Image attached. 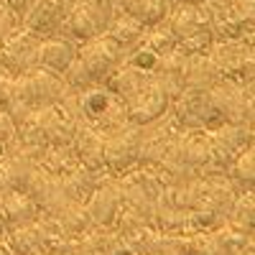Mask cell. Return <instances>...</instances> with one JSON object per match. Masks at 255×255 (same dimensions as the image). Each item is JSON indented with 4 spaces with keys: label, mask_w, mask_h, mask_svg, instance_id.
Returning <instances> with one entry per match:
<instances>
[{
    "label": "cell",
    "mask_w": 255,
    "mask_h": 255,
    "mask_svg": "<svg viewBox=\"0 0 255 255\" xmlns=\"http://www.w3.org/2000/svg\"><path fill=\"white\" fill-rule=\"evenodd\" d=\"M13 90H15V100H20L26 108L44 110V108L64 102L69 84L64 82L56 72H51L46 67H36L26 74H18Z\"/></svg>",
    "instance_id": "cell-1"
},
{
    "label": "cell",
    "mask_w": 255,
    "mask_h": 255,
    "mask_svg": "<svg viewBox=\"0 0 255 255\" xmlns=\"http://www.w3.org/2000/svg\"><path fill=\"white\" fill-rule=\"evenodd\" d=\"M110 20H113L110 0H74L61 26L72 33V38L84 44L95 36L108 33Z\"/></svg>",
    "instance_id": "cell-2"
},
{
    "label": "cell",
    "mask_w": 255,
    "mask_h": 255,
    "mask_svg": "<svg viewBox=\"0 0 255 255\" xmlns=\"http://www.w3.org/2000/svg\"><path fill=\"white\" fill-rule=\"evenodd\" d=\"M38 49H41V38L31 31H15L5 41H0V64L3 69L13 77L26 74L36 67H41L38 61Z\"/></svg>",
    "instance_id": "cell-3"
},
{
    "label": "cell",
    "mask_w": 255,
    "mask_h": 255,
    "mask_svg": "<svg viewBox=\"0 0 255 255\" xmlns=\"http://www.w3.org/2000/svg\"><path fill=\"white\" fill-rule=\"evenodd\" d=\"M120 56H123V46H118L108 33L84 41V46L77 49V59H79L82 67L87 69L92 82L108 79L120 64Z\"/></svg>",
    "instance_id": "cell-4"
},
{
    "label": "cell",
    "mask_w": 255,
    "mask_h": 255,
    "mask_svg": "<svg viewBox=\"0 0 255 255\" xmlns=\"http://www.w3.org/2000/svg\"><path fill=\"white\" fill-rule=\"evenodd\" d=\"M74 0H36L23 15V26L26 31L36 33L38 38H49L54 31L61 28L64 18H67L69 8Z\"/></svg>",
    "instance_id": "cell-5"
},
{
    "label": "cell",
    "mask_w": 255,
    "mask_h": 255,
    "mask_svg": "<svg viewBox=\"0 0 255 255\" xmlns=\"http://www.w3.org/2000/svg\"><path fill=\"white\" fill-rule=\"evenodd\" d=\"M36 118V125L44 140L54 148H69L74 143V135H77V123L74 118L67 113V110H59V105H51V108H44V110H36L33 113Z\"/></svg>",
    "instance_id": "cell-6"
},
{
    "label": "cell",
    "mask_w": 255,
    "mask_h": 255,
    "mask_svg": "<svg viewBox=\"0 0 255 255\" xmlns=\"http://www.w3.org/2000/svg\"><path fill=\"white\" fill-rule=\"evenodd\" d=\"M26 194L38 204V209H46V212H54L59 209L64 202H67V191H64V181L61 176L51 174V171H41L36 168L28 186H26Z\"/></svg>",
    "instance_id": "cell-7"
},
{
    "label": "cell",
    "mask_w": 255,
    "mask_h": 255,
    "mask_svg": "<svg viewBox=\"0 0 255 255\" xmlns=\"http://www.w3.org/2000/svg\"><path fill=\"white\" fill-rule=\"evenodd\" d=\"M163 108H166V92L161 87H156V84H143L138 92H133L125 100L128 118L138 125L156 120L163 113Z\"/></svg>",
    "instance_id": "cell-8"
},
{
    "label": "cell",
    "mask_w": 255,
    "mask_h": 255,
    "mask_svg": "<svg viewBox=\"0 0 255 255\" xmlns=\"http://www.w3.org/2000/svg\"><path fill=\"white\" fill-rule=\"evenodd\" d=\"M84 207H87V215H90V220H92L95 227H110L118 220V215H120L123 191L118 186H113V184L97 186Z\"/></svg>",
    "instance_id": "cell-9"
},
{
    "label": "cell",
    "mask_w": 255,
    "mask_h": 255,
    "mask_svg": "<svg viewBox=\"0 0 255 255\" xmlns=\"http://www.w3.org/2000/svg\"><path fill=\"white\" fill-rule=\"evenodd\" d=\"M138 145H140V138L133 128H118L113 135L105 138V166L115 168V171H123L128 168L135 156H138Z\"/></svg>",
    "instance_id": "cell-10"
},
{
    "label": "cell",
    "mask_w": 255,
    "mask_h": 255,
    "mask_svg": "<svg viewBox=\"0 0 255 255\" xmlns=\"http://www.w3.org/2000/svg\"><path fill=\"white\" fill-rule=\"evenodd\" d=\"M0 217L5 227H23L38 220V204L26 191H0Z\"/></svg>",
    "instance_id": "cell-11"
},
{
    "label": "cell",
    "mask_w": 255,
    "mask_h": 255,
    "mask_svg": "<svg viewBox=\"0 0 255 255\" xmlns=\"http://www.w3.org/2000/svg\"><path fill=\"white\" fill-rule=\"evenodd\" d=\"M36 168L26 153H5L0 158V191H26Z\"/></svg>",
    "instance_id": "cell-12"
},
{
    "label": "cell",
    "mask_w": 255,
    "mask_h": 255,
    "mask_svg": "<svg viewBox=\"0 0 255 255\" xmlns=\"http://www.w3.org/2000/svg\"><path fill=\"white\" fill-rule=\"evenodd\" d=\"M74 151L77 158L84 168L90 171H100L105 166V135L100 130H92V128H77L74 135Z\"/></svg>",
    "instance_id": "cell-13"
},
{
    "label": "cell",
    "mask_w": 255,
    "mask_h": 255,
    "mask_svg": "<svg viewBox=\"0 0 255 255\" xmlns=\"http://www.w3.org/2000/svg\"><path fill=\"white\" fill-rule=\"evenodd\" d=\"M77 59V46L72 41H64V38H41V49H38V61L41 67H46L51 72H67L72 67V61Z\"/></svg>",
    "instance_id": "cell-14"
},
{
    "label": "cell",
    "mask_w": 255,
    "mask_h": 255,
    "mask_svg": "<svg viewBox=\"0 0 255 255\" xmlns=\"http://www.w3.org/2000/svg\"><path fill=\"white\" fill-rule=\"evenodd\" d=\"M5 240L15 255H36L41 250H46V238H44V230H41L38 222L13 227L10 235L5 232Z\"/></svg>",
    "instance_id": "cell-15"
},
{
    "label": "cell",
    "mask_w": 255,
    "mask_h": 255,
    "mask_svg": "<svg viewBox=\"0 0 255 255\" xmlns=\"http://www.w3.org/2000/svg\"><path fill=\"white\" fill-rule=\"evenodd\" d=\"M49 215H54L56 222L64 227V232H69V235H82V232H87L92 227L87 207H84L82 202H74V199H67L59 209L49 212Z\"/></svg>",
    "instance_id": "cell-16"
},
{
    "label": "cell",
    "mask_w": 255,
    "mask_h": 255,
    "mask_svg": "<svg viewBox=\"0 0 255 255\" xmlns=\"http://www.w3.org/2000/svg\"><path fill=\"white\" fill-rule=\"evenodd\" d=\"M64 181V191H67V197L74 199V202H87L92 197V191L97 189V181H95V171H90V168H74V171H69L67 176H61Z\"/></svg>",
    "instance_id": "cell-17"
},
{
    "label": "cell",
    "mask_w": 255,
    "mask_h": 255,
    "mask_svg": "<svg viewBox=\"0 0 255 255\" xmlns=\"http://www.w3.org/2000/svg\"><path fill=\"white\" fill-rule=\"evenodd\" d=\"M168 5L166 0H128L125 3V13L135 18L140 26H156L163 20Z\"/></svg>",
    "instance_id": "cell-18"
},
{
    "label": "cell",
    "mask_w": 255,
    "mask_h": 255,
    "mask_svg": "<svg viewBox=\"0 0 255 255\" xmlns=\"http://www.w3.org/2000/svg\"><path fill=\"white\" fill-rule=\"evenodd\" d=\"M108 84H110V92H113L115 97H125V100H128L133 92H138L145 82H143V77L138 74V69L125 67V69L113 72V74L108 77Z\"/></svg>",
    "instance_id": "cell-19"
},
{
    "label": "cell",
    "mask_w": 255,
    "mask_h": 255,
    "mask_svg": "<svg viewBox=\"0 0 255 255\" xmlns=\"http://www.w3.org/2000/svg\"><path fill=\"white\" fill-rule=\"evenodd\" d=\"M20 23H23V18H20L5 0H0V41H5L8 36H13Z\"/></svg>",
    "instance_id": "cell-20"
},
{
    "label": "cell",
    "mask_w": 255,
    "mask_h": 255,
    "mask_svg": "<svg viewBox=\"0 0 255 255\" xmlns=\"http://www.w3.org/2000/svg\"><path fill=\"white\" fill-rule=\"evenodd\" d=\"M15 138V123L10 120V115L0 108V143H10Z\"/></svg>",
    "instance_id": "cell-21"
},
{
    "label": "cell",
    "mask_w": 255,
    "mask_h": 255,
    "mask_svg": "<svg viewBox=\"0 0 255 255\" xmlns=\"http://www.w3.org/2000/svg\"><path fill=\"white\" fill-rule=\"evenodd\" d=\"M5 3H8V5H10V8L20 15V18H23V15L28 13V8L36 3V0H5Z\"/></svg>",
    "instance_id": "cell-22"
},
{
    "label": "cell",
    "mask_w": 255,
    "mask_h": 255,
    "mask_svg": "<svg viewBox=\"0 0 255 255\" xmlns=\"http://www.w3.org/2000/svg\"><path fill=\"white\" fill-rule=\"evenodd\" d=\"M5 232H8V227H5V222H3V217H0V238H5Z\"/></svg>",
    "instance_id": "cell-23"
},
{
    "label": "cell",
    "mask_w": 255,
    "mask_h": 255,
    "mask_svg": "<svg viewBox=\"0 0 255 255\" xmlns=\"http://www.w3.org/2000/svg\"><path fill=\"white\" fill-rule=\"evenodd\" d=\"M74 255H97V253H92V250H84V248H82V250H79V253H74Z\"/></svg>",
    "instance_id": "cell-24"
},
{
    "label": "cell",
    "mask_w": 255,
    "mask_h": 255,
    "mask_svg": "<svg viewBox=\"0 0 255 255\" xmlns=\"http://www.w3.org/2000/svg\"><path fill=\"white\" fill-rule=\"evenodd\" d=\"M3 74H8V72H5V69H3V64H0V77H3Z\"/></svg>",
    "instance_id": "cell-25"
}]
</instances>
